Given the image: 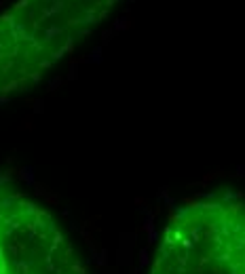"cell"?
I'll return each mask as SVG.
<instances>
[{
  "mask_svg": "<svg viewBox=\"0 0 245 274\" xmlns=\"http://www.w3.org/2000/svg\"><path fill=\"white\" fill-rule=\"evenodd\" d=\"M150 274H245V202L188 200L165 226Z\"/></svg>",
  "mask_w": 245,
  "mask_h": 274,
  "instance_id": "obj_1",
  "label": "cell"
},
{
  "mask_svg": "<svg viewBox=\"0 0 245 274\" xmlns=\"http://www.w3.org/2000/svg\"><path fill=\"white\" fill-rule=\"evenodd\" d=\"M115 0H23L0 25V89L34 83Z\"/></svg>",
  "mask_w": 245,
  "mask_h": 274,
  "instance_id": "obj_2",
  "label": "cell"
},
{
  "mask_svg": "<svg viewBox=\"0 0 245 274\" xmlns=\"http://www.w3.org/2000/svg\"><path fill=\"white\" fill-rule=\"evenodd\" d=\"M0 274H87V268L47 209L0 188Z\"/></svg>",
  "mask_w": 245,
  "mask_h": 274,
  "instance_id": "obj_3",
  "label": "cell"
}]
</instances>
